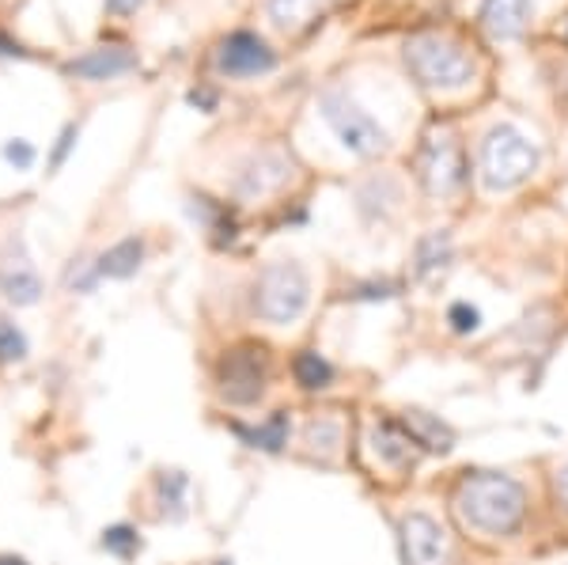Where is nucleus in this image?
<instances>
[{"mask_svg": "<svg viewBox=\"0 0 568 565\" xmlns=\"http://www.w3.org/2000/svg\"><path fill=\"white\" fill-rule=\"evenodd\" d=\"M538 171V149L516 125H497L481 141V182L489 190H511Z\"/></svg>", "mask_w": 568, "mask_h": 565, "instance_id": "obj_3", "label": "nucleus"}, {"mask_svg": "<svg viewBox=\"0 0 568 565\" xmlns=\"http://www.w3.org/2000/svg\"><path fill=\"white\" fill-rule=\"evenodd\" d=\"M420 452L425 448H420L414 441V433L402 422H390V417L375 422V455H379L383 463H390V467H414Z\"/></svg>", "mask_w": 568, "mask_h": 565, "instance_id": "obj_10", "label": "nucleus"}, {"mask_svg": "<svg viewBox=\"0 0 568 565\" xmlns=\"http://www.w3.org/2000/svg\"><path fill=\"white\" fill-rule=\"evenodd\" d=\"M190 103H194V107H205V111H213V107H216V95H213V91H190Z\"/></svg>", "mask_w": 568, "mask_h": 565, "instance_id": "obj_28", "label": "nucleus"}, {"mask_svg": "<svg viewBox=\"0 0 568 565\" xmlns=\"http://www.w3.org/2000/svg\"><path fill=\"white\" fill-rule=\"evenodd\" d=\"M398 543H402V565H447V535L433 516L409 513L398 524Z\"/></svg>", "mask_w": 568, "mask_h": 565, "instance_id": "obj_8", "label": "nucleus"}, {"mask_svg": "<svg viewBox=\"0 0 568 565\" xmlns=\"http://www.w3.org/2000/svg\"><path fill=\"white\" fill-rule=\"evenodd\" d=\"M288 179V160H281L277 152H262L240 171V194L243 198H262L273 194L281 182Z\"/></svg>", "mask_w": 568, "mask_h": 565, "instance_id": "obj_13", "label": "nucleus"}, {"mask_svg": "<svg viewBox=\"0 0 568 565\" xmlns=\"http://www.w3.org/2000/svg\"><path fill=\"white\" fill-rule=\"evenodd\" d=\"M103 551L114 554V558H133V554L141 551V539H136L133 527L118 524V527H106L103 532Z\"/></svg>", "mask_w": 568, "mask_h": 565, "instance_id": "obj_21", "label": "nucleus"}, {"mask_svg": "<svg viewBox=\"0 0 568 565\" xmlns=\"http://www.w3.org/2000/svg\"><path fill=\"white\" fill-rule=\"evenodd\" d=\"M447 259H452V240H447V232H433L428 240H420V248H417L420 273H433L436 266H447Z\"/></svg>", "mask_w": 568, "mask_h": 565, "instance_id": "obj_20", "label": "nucleus"}, {"mask_svg": "<svg viewBox=\"0 0 568 565\" xmlns=\"http://www.w3.org/2000/svg\"><path fill=\"white\" fill-rule=\"evenodd\" d=\"M530 16V0H481V23L493 39L511 42L524 34Z\"/></svg>", "mask_w": 568, "mask_h": 565, "instance_id": "obj_11", "label": "nucleus"}, {"mask_svg": "<svg viewBox=\"0 0 568 565\" xmlns=\"http://www.w3.org/2000/svg\"><path fill=\"white\" fill-rule=\"evenodd\" d=\"M235 433H240L243 441L251 444V448L281 452L284 444H288V414H284V410H277V414H273L265 425H258V430H246V425H235Z\"/></svg>", "mask_w": 568, "mask_h": 565, "instance_id": "obj_17", "label": "nucleus"}, {"mask_svg": "<svg viewBox=\"0 0 568 565\" xmlns=\"http://www.w3.org/2000/svg\"><path fill=\"white\" fill-rule=\"evenodd\" d=\"M334 0H270V20L281 27V31H300L307 27L315 16H323Z\"/></svg>", "mask_w": 568, "mask_h": 565, "instance_id": "obj_15", "label": "nucleus"}, {"mask_svg": "<svg viewBox=\"0 0 568 565\" xmlns=\"http://www.w3.org/2000/svg\"><path fill=\"white\" fill-rule=\"evenodd\" d=\"M318 107H323V118L329 122V130L337 133V141H342L353 157L372 160V157H383V152L390 149L387 130H383V125L375 122L361 103H353L349 91L329 88V91H323Z\"/></svg>", "mask_w": 568, "mask_h": 565, "instance_id": "obj_4", "label": "nucleus"}, {"mask_svg": "<svg viewBox=\"0 0 568 565\" xmlns=\"http://www.w3.org/2000/svg\"><path fill=\"white\" fill-rule=\"evenodd\" d=\"M307 300H311L307 273L296 262H273V266L262 270L258 285H254V312L265 323H277V326L304 315Z\"/></svg>", "mask_w": 568, "mask_h": 565, "instance_id": "obj_5", "label": "nucleus"}, {"mask_svg": "<svg viewBox=\"0 0 568 565\" xmlns=\"http://www.w3.org/2000/svg\"><path fill=\"white\" fill-rule=\"evenodd\" d=\"M455 508H459L463 524L481 535H508L524 524L527 494L516 478L497 475V471H478L459 482L455 494Z\"/></svg>", "mask_w": 568, "mask_h": 565, "instance_id": "obj_1", "label": "nucleus"}, {"mask_svg": "<svg viewBox=\"0 0 568 565\" xmlns=\"http://www.w3.org/2000/svg\"><path fill=\"white\" fill-rule=\"evenodd\" d=\"M270 376V357L262 345H240L220 361V395L235 406L258 403Z\"/></svg>", "mask_w": 568, "mask_h": 565, "instance_id": "obj_6", "label": "nucleus"}, {"mask_svg": "<svg viewBox=\"0 0 568 565\" xmlns=\"http://www.w3.org/2000/svg\"><path fill=\"white\" fill-rule=\"evenodd\" d=\"M72 141H77V125H69V130L61 133V144H58V152H53V163H61V160H65V152L72 149Z\"/></svg>", "mask_w": 568, "mask_h": 565, "instance_id": "obj_26", "label": "nucleus"}, {"mask_svg": "<svg viewBox=\"0 0 568 565\" xmlns=\"http://www.w3.org/2000/svg\"><path fill=\"white\" fill-rule=\"evenodd\" d=\"M141 4H144V0H106V8H110V12H118V16H130Z\"/></svg>", "mask_w": 568, "mask_h": 565, "instance_id": "obj_27", "label": "nucleus"}, {"mask_svg": "<svg viewBox=\"0 0 568 565\" xmlns=\"http://www.w3.org/2000/svg\"><path fill=\"white\" fill-rule=\"evenodd\" d=\"M0 53H23V50L12 39H4V34H0Z\"/></svg>", "mask_w": 568, "mask_h": 565, "instance_id": "obj_30", "label": "nucleus"}, {"mask_svg": "<svg viewBox=\"0 0 568 565\" xmlns=\"http://www.w3.org/2000/svg\"><path fill=\"white\" fill-rule=\"evenodd\" d=\"M292 372H296V384L307 387V391H323V387H329V380H334L329 361L318 357V353H311V350L292 361Z\"/></svg>", "mask_w": 568, "mask_h": 565, "instance_id": "obj_19", "label": "nucleus"}, {"mask_svg": "<svg viewBox=\"0 0 568 565\" xmlns=\"http://www.w3.org/2000/svg\"><path fill=\"white\" fill-rule=\"evenodd\" d=\"M0 565H27L23 558H0Z\"/></svg>", "mask_w": 568, "mask_h": 565, "instance_id": "obj_31", "label": "nucleus"}, {"mask_svg": "<svg viewBox=\"0 0 568 565\" xmlns=\"http://www.w3.org/2000/svg\"><path fill=\"white\" fill-rule=\"evenodd\" d=\"M141 259H144V243L141 240H122L114 243L103 259H99L95 266V278H133L136 270H141Z\"/></svg>", "mask_w": 568, "mask_h": 565, "instance_id": "obj_16", "label": "nucleus"}, {"mask_svg": "<svg viewBox=\"0 0 568 565\" xmlns=\"http://www.w3.org/2000/svg\"><path fill=\"white\" fill-rule=\"evenodd\" d=\"M447 323H452L455 334H474L481 326V312L474 304H466V300H459V304H452V312H447Z\"/></svg>", "mask_w": 568, "mask_h": 565, "instance_id": "obj_24", "label": "nucleus"}, {"mask_svg": "<svg viewBox=\"0 0 568 565\" xmlns=\"http://www.w3.org/2000/svg\"><path fill=\"white\" fill-rule=\"evenodd\" d=\"M136 65V58L130 50H122V46H103V50H91L84 58H77L69 65L72 77H84V80H114L122 77V72H130Z\"/></svg>", "mask_w": 568, "mask_h": 565, "instance_id": "obj_12", "label": "nucleus"}, {"mask_svg": "<svg viewBox=\"0 0 568 565\" xmlns=\"http://www.w3.org/2000/svg\"><path fill=\"white\" fill-rule=\"evenodd\" d=\"M307 444L311 448H323V455H329L342 444V425L329 422V417H315V422L307 425Z\"/></svg>", "mask_w": 568, "mask_h": 565, "instance_id": "obj_22", "label": "nucleus"}, {"mask_svg": "<svg viewBox=\"0 0 568 565\" xmlns=\"http://www.w3.org/2000/svg\"><path fill=\"white\" fill-rule=\"evenodd\" d=\"M216 65L227 72V77H262L277 65L273 50L265 46V39L251 31H235L220 42V53H216Z\"/></svg>", "mask_w": 568, "mask_h": 565, "instance_id": "obj_9", "label": "nucleus"}, {"mask_svg": "<svg viewBox=\"0 0 568 565\" xmlns=\"http://www.w3.org/2000/svg\"><path fill=\"white\" fill-rule=\"evenodd\" d=\"M4 160L16 163V168H31V163H34V149L27 141H12V144H4Z\"/></svg>", "mask_w": 568, "mask_h": 565, "instance_id": "obj_25", "label": "nucleus"}, {"mask_svg": "<svg viewBox=\"0 0 568 565\" xmlns=\"http://www.w3.org/2000/svg\"><path fill=\"white\" fill-rule=\"evenodd\" d=\"M420 179H425V190L436 198H447L466 182V163L463 152L452 137H428L425 152H420Z\"/></svg>", "mask_w": 568, "mask_h": 565, "instance_id": "obj_7", "label": "nucleus"}, {"mask_svg": "<svg viewBox=\"0 0 568 565\" xmlns=\"http://www.w3.org/2000/svg\"><path fill=\"white\" fill-rule=\"evenodd\" d=\"M23 357H27V339L8 319H0V361H23Z\"/></svg>", "mask_w": 568, "mask_h": 565, "instance_id": "obj_23", "label": "nucleus"}, {"mask_svg": "<svg viewBox=\"0 0 568 565\" xmlns=\"http://www.w3.org/2000/svg\"><path fill=\"white\" fill-rule=\"evenodd\" d=\"M406 69L425 88L459 91L474 80V61L459 42L439 39V34H417L406 42Z\"/></svg>", "mask_w": 568, "mask_h": 565, "instance_id": "obj_2", "label": "nucleus"}, {"mask_svg": "<svg viewBox=\"0 0 568 565\" xmlns=\"http://www.w3.org/2000/svg\"><path fill=\"white\" fill-rule=\"evenodd\" d=\"M216 565H232V562H216Z\"/></svg>", "mask_w": 568, "mask_h": 565, "instance_id": "obj_32", "label": "nucleus"}, {"mask_svg": "<svg viewBox=\"0 0 568 565\" xmlns=\"http://www.w3.org/2000/svg\"><path fill=\"white\" fill-rule=\"evenodd\" d=\"M0 289H4V296L12 300V304H34V300L42 296V281L39 273H31L27 266H8L0 270Z\"/></svg>", "mask_w": 568, "mask_h": 565, "instance_id": "obj_18", "label": "nucleus"}, {"mask_svg": "<svg viewBox=\"0 0 568 565\" xmlns=\"http://www.w3.org/2000/svg\"><path fill=\"white\" fill-rule=\"evenodd\" d=\"M557 494H561L565 505H568V467L561 471V475H557Z\"/></svg>", "mask_w": 568, "mask_h": 565, "instance_id": "obj_29", "label": "nucleus"}, {"mask_svg": "<svg viewBox=\"0 0 568 565\" xmlns=\"http://www.w3.org/2000/svg\"><path fill=\"white\" fill-rule=\"evenodd\" d=\"M402 425H406V430L414 433V441H417L425 452H452L455 433L447 430V425L439 422V417L425 414V410H409V414L402 417Z\"/></svg>", "mask_w": 568, "mask_h": 565, "instance_id": "obj_14", "label": "nucleus"}]
</instances>
